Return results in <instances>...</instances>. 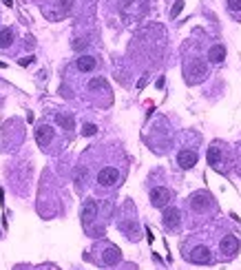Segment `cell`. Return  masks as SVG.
<instances>
[{"label": "cell", "instance_id": "1", "mask_svg": "<svg viewBox=\"0 0 241 270\" xmlns=\"http://www.w3.org/2000/svg\"><path fill=\"white\" fill-rule=\"evenodd\" d=\"M184 257H186L188 261H193V263H210L212 261V255H210L208 246H195L193 250L184 252Z\"/></svg>", "mask_w": 241, "mask_h": 270}, {"label": "cell", "instance_id": "2", "mask_svg": "<svg viewBox=\"0 0 241 270\" xmlns=\"http://www.w3.org/2000/svg\"><path fill=\"white\" fill-rule=\"evenodd\" d=\"M117 179H120V173H117V168H113V166H106V168H102V171L98 173V184L102 188L115 186Z\"/></svg>", "mask_w": 241, "mask_h": 270}, {"label": "cell", "instance_id": "3", "mask_svg": "<svg viewBox=\"0 0 241 270\" xmlns=\"http://www.w3.org/2000/svg\"><path fill=\"white\" fill-rule=\"evenodd\" d=\"M122 259V252L117 246H111V244H106L104 248H102V257H100V263H104V266H115L117 261Z\"/></svg>", "mask_w": 241, "mask_h": 270}, {"label": "cell", "instance_id": "4", "mask_svg": "<svg viewBox=\"0 0 241 270\" xmlns=\"http://www.w3.org/2000/svg\"><path fill=\"white\" fill-rule=\"evenodd\" d=\"M219 250L223 252V257H234L239 252V239L234 235H226L219 244Z\"/></svg>", "mask_w": 241, "mask_h": 270}, {"label": "cell", "instance_id": "5", "mask_svg": "<svg viewBox=\"0 0 241 270\" xmlns=\"http://www.w3.org/2000/svg\"><path fill=\"white\" fill-rule=\"evenodd\" d=\"M206 73H208V69H206V64L204 62H193V66H188L186 69V76H190L188 78V82L190 84H195V82H199L201 78H206Z\"/></svg>", "mask_w": 241, "mask_h": 270}, {"label": "cell", "instance_id": "6", "mask_svg": "<svg viewBox=\"0 0 241 270\" xmlns=\"http://www.w3.org/2000/svg\"><path fill=\"white\" fill-rule=\"evenodd\" d=\"M210 204H212V197L208 193H195L193 199H190V206H193V211H197V213H204Z\"/></svg>", "mask_w": 241, "mask_h": 270}, {"label": "cell", "instance_id": "7", "mask_svg": "<svg viewBox=\"0 0 241 270\" xmlns=\"http://www.w3.org/2000/svg\"><path fill=\"white\" fill-rule=\"evenodd\" d=\"M168 201H171V193H168V188H153L150 190V204L153 206H166Z\"/></svg>", "mask_w": 241, "mask_h": 270}, {"label": "cell", "instance_id": "8", "mask_svg": "<svg viewBox=\"0 0 241 270\" xmlns=\"http://www.w3.org/2000/svg\"><path fill=\"white\" fill-rule=\"evenodd\" d=\"M177 164L182 166V168H193L195 164H197V153H195V151H190V149L179 151V155H177Z\"/></svg>", "mask_w": 241, "mask_h": 270}, {"label": "cell", "instance_id": "9", "mask_svg": "<svg viewBox=\"0 0 241 270\" xmlns=\"http://www.w3.org/2000/svg\"><path fill=\"white\" fill-rule=\"evenodd\" d=\"M51 138H53V128L51 126H47V124H42V126H38L36 128V142L42 146H49V142H51Z\"/></svg>", "mask_w": 241, "mask_h": 270}, {"label": "cell", "instance_id": "10", "mask_svg": "<svg viewBox=\"0 0 241 270\" xmlns=\"http://www.w3.org/2000/svg\"><path fill=\"white\" fill-rule=\"evenodd\" d=\"M208 164L210 166H215V168H219L221 166V162H223V149L219 144H212L210 149H208Z\"/></svg>", "mask_w": 241, "mask_h": 270}, {"label": "cell", "instance_id": "11", "mask_svg": "<svg viewBox=\"0 0 241 270\" xmlns=\"http://www.w3.org/2000/svg\"><path fill=\"white\" fill-rule=\"evenodd\" d=\"M95 217H98V204H95V199H87L82 206V222L89 224V222H93Z\"/></svg>", "mask_w": 241, "mask_h": 270}, {"label": "cell", "instance_id": "12", "mask_svg": "<svg viewBox=\"0 0 241 270\" xmlns=\"http://www.w3.org/2000/svg\"><path fill=\"white\" fill-rule=\"evenodd\" d=\"M164 226L168 230H177V226H179V211H177V208H166V213H164Z\"/></svg>", "mask_w": 241, "mask_h": 270}, {"label": "cell", "instance_id": "13", "mask_svg": "<svg viewBox=\"0 0 241 270\" xmlns=\"http://www.w3.org/2000/svg\"><path fill=\"white\" fill-rule=\"evenodd\" d=\"M95 58L93 55H82V58H77V62H75V66H77V71H82V73H89V71H93L95 69Z\"/></svg>", "mask_w": 241, "mask_h": 270}, {"label": "cell", "instance_id": "14", "mask_svg": "<svg viewBox=\"0 0 241 270\" xmlns=\"http://www.w3.org/2000/svg\"><path fill=\"white\" fill-rule=\"evenodd\" d=\"M223 58H226V49H223V44H212L210 51H208L210 62H223Z\"/></svg>", "mask_w": 241, "mask_h": 270}, {"label": "cell", "instance_id": "15", "mask_svg": "<svg viewBox=\"0 0 241 270\" xmlns=\"http://www.w3.org/2000/svg\"><path fill=\"white\" fill-rule=\"evenodd\" d=\"M55 122H58L62 128H66V131H71V128H73V117H71V115H62V113H60V115H55Z\"/></svg>", "mask_w": 241, "mask_h": 270}, {"label": "cell", "instance_id": "16", "mask_svg": "<svg viewBox=\"0 0 241 270\" xmlns=\"http://www.w3.org/2000/svg\"><path fill=\"white\" fill-rule=\"evenodd\" d=\"M11 38H14L11 29H3V31H0V47H9V44H11Z\"/></svg>", "mask_w": 241, "mask_h": 270}, {"label": "cell", "instance_id": "17", "mask_svg": "<svg viewBox=\"0 0 241 270\" xmlns=\"http://www.w3.org/2000/svg\"><path fill=\"white\" fill-rule=\"evenodd\" d=\"M182 9H184V3H182V0H177V3H175V7H173V11H171V16H173V18H175V16H177Z\"/></svg>", "mask_w": 241, "mask_h": 270}, {"label": "cell", "instance_id": "18", "mask_svg": "<svg viewBox=\"0 0 241 270\" xmlns=\"http://www.w3.org/2000/svg\"><path fill=\"white\" fill-rule=\"evenodd\" d=\"M228 9H230V11L241 9V0H228Z\"/></svg>", "mask_w": 241, "mask_h": 270}, {"label": "cell", "instance_id": "19", "mask_svg": "<svg viewBox=\"0 0 241 270\" xmlns=\"http://www.w3.org/2000/svg\"><path fill=\"white\" fill-rule=\"evenodd\" d=\"M95 131H98V126H95V124H87V126H84V135H95Z\"/></svg>", "mask_w": 241, "mask_h": 270}, {"label": "cell", "instance_id": "20", "mask_svg": "<svg viewBox=\"0 0 241 270\" xmlns=\"http://www.w3.org/2000/svg\"><path fill=\"white\" fill-rule=\"evenodd\" d=\"M126 270H137V268H135V266H128V268H126Z\"/></svg>", "mask_w": 241, "mask_h": 270}]
</instances>
